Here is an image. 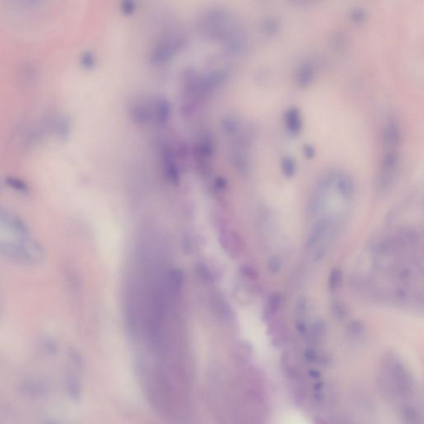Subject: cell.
I'll return each mask as SVG.
<instances>
[{
    "label": "cell",
    "mask_w": 424,
    "mask_h": 424,
    "mask_svg": "<svg viewBox=\"0 0 424 424\" xmlns=\"http://www.w3.org/2000/svg\"><path fill=\"white\" fill-rule=\"evenodd\" d=\"M403 416L406 420L407 422H415L417 421V413H416L415 409H413L411 407L407 406L403 409Z\"/></svg>",
    "instance_id": "33"
},
{
    "label": "cell",
    "mask_w": 424,
    "mask_h": 424,
    "mask_svg": "<svg viewBox=\"0 0 424 424\" xmlns=\"http://www.w3.org/2000/svg\"><path fill=\"white\" fill-rule=\"evenodd\" d=\"M308 375H309L311 378L314 379V380H319L321 377V373L317 369H310L308 372Z\"/></svg>",
    "instance_id": "41"
},
{
    "label": "cell",
    "mask_w": 424,
    "mask_h": 424,
    "mask_svg": "<svg viewBox=\"0 0 424 424\" xmlns=\"http://www.w3.org/2000/svg\"><path fill=\"white\" fill-rule=\"evenodd\" d=\"M306 310H307V300L304 296H300L297 297L296 306H295V313L297 318L304 317Z\"/></svg>",
    "instance_id": "30"
},
{
    "label": "cell",
    "mask_w": 424,
    "mask_h": 424,
    "mask_svg": "<svg viewBox=\"0 0 424 424\" xmlns=\"http://www.w3.org/2000/svg\"><path fill=\"white\" fill-rule=\"evenodd\" d=\"M220 241L222 246L232 253L240 251L241 241L237 234L234 231H225L220 232Z\"/></svg>",
    "instance_id": "14"
},
{
    "label": "cell",
    "mask_w": 424,
    "mask_h": 424,
    "mask_svg": "<svg viewBox=\"0 0 424 424\" xmlns=\"http://www.w3.org/2000/svg\"><path fill=\"white\" fill-rule=\"evenodd\" d=\"M326 251H327V248H326L325 247H320V248H319L318 250H317V252H316V254H315V261H319V260H321V259H322V258L324 257V255H325Z\"/></svg>",
    "instance_id": "40"
},
{
    "label": "cell",
    "mask_w": 424,
    "mask_h": 424,
    "mask_svg": "<svg viewBox=\"0 0 424 424\" xmlns=\"http://www.w3.org/2000/svg\"><path fill=\"white\" fill-rule=\"evenodd\" d=\"M244 143L245 142H243V143L240 144V147L235 149L232 155V159H233L234 166L236 170L241 175L247 176L251 171V163H250L248 154L244 151Z\"/></svg>",
    "instance_id": "13"
},
{
    "label": "cell",
    "mask_w": 424,
    "mask_h": 424,
    "mask_svg": "<svg viewBox=\"0 0 424 424\" xmlns=\"http://www.w3.org/2000/svg\"><path fill=\"white\" fill-rule=\"evenodd\" d=\"M282 303V296L279 292H273L268 299V311L270 314H275L279 311Z\"/></svg>",
    "instance_id": "28"
},
{
    "label": "cell",
    "mask_w": 424,
    "mask_h": 424,
    "mask_svg": "<svg viewBox=\"0 0 424 424\" xmlns=\"http://www.w3.org/2000/svg\"><path fill=\"white\" fill-rule=\"evenodd\" d=\"M242 272L248 279H256L258 278L257 271L255 270V268L248 267V266H244V267H243Z\"/></svg>",
    "instance_id": "36"
},
{
    "label": "cell",
    "mask_w": 424,
    "mask_h": 424,
    "mask_svg": "<svg viewBox=\"0 0 424 424\" xmlns=\"http://www.w3.org/2000/svg\"><path fill=\"white\" fill-rule=\"evenodd\" d=\"M227 187V180L223 177H219L215 180V189L217 191H224Z\"/></svg>",
    "instance_id": "37"
},
{
    "label": "cell",
    "mask_w": 424,
    "mask_h": 424,
    "mask_svg": "<svg viewBox=\"0 0 424 424\" xmlns=\"http://www.w3.org/2000/svg\"><path fill=\"white\" fill-rule=\"evenodd\" d=\"M313 388H314L315 391H321L323 388L322 381H318V382L316 383Z\"/></svg>",
    "instance_id": "42"
},
{
    "label": "cell",
    "mask_w": 424,
    "mask_h": 424,
    "mask_svg": "<svg viewBox=\"0 0 424 424\" xmlns=\"http://www.w3.org/2000/svg\"><path fill=\"white\" fill-rule=\"evenodd\" d=\"M20 391L27 398L42 400L48 396L50 388L44 380L37 378L29 379L22 383Z\"/></svg>",
    "instance_id": "3"
},
{
    "label": "cell",
    "mask_w": 424,
    "mask_h": 424,
    "mask_svg": "<svg viewBox=\"0 0 424 424\" xmlns=\"http://www.w3.org/2000/svg\"><path fill=\"white\" fill-rule=\"evenodd\" d=\"M314 76V70L311 66H305L299 71L297 76V83L302 88H305L310 85Z\"/></svg>",
    "instance_id": "22"
},
{
    "label": "cell",
    "mask_w": 424,
    "mask_h": 424,
    "mask_svg": "<svg viewBox=\"0 0 424 424\" xmlns=\"http://www.w3.org/2000/svg\"><path fill=\"white\" fill-rule=\"evenodd\" d=\"M330 225H331V220L329 218L327 217L321 218L315 223L311 230L310 233L308 235V240L306 242L305 247L307 250L313 248L321 240L323 235H325L329 228Z\"/></svg>",
    "instance_id": "8"
},
{
    "label": "cell",
    "mask_w": 424,
    "mask_h": 424,
    "mask_svg": "<svg viewBox=\"0 0 424 424\" xmlns=\"http://www.w3.org/2000/svg\"><path fill=\"white\" fill-rule=\"evenodd\" d=\"M66 390L73 401L78 402L82 397V385L79 379L74 375H68L66 378Z\"/></svg>",
    "instance_id": "17"
},
{
    "label": "cell",
    "mask_w": 424,
    "mask_h": 424,
    "mask_svg": "<svg viewBox=\"0 0 424 424\" xmlns=\"http://www.w3.org/2000/svg\"><path fill=\"white\" fill-rule=\"evenodd\" d=\"M333 185L343 200H350L354 195V182L352 177L344 171H336Z\"/></svg>",
    "instance_id": "6"
},
{
    "label": "cell",
    "mask_w": 424,
    "mask_h": 424,
    "mask_svg": "<svg viewBox=\"0 0 424 424\" xmlns=\"http://www.w3.org/2000/svg\"><path fill=\"white\" fill-rule=\"evenodd\" d=\"M130 119L133 123L138 126H143L153 119V106L145 103L134 105L130 110Z\"/></svg>",
    "instance_id": "10"
},
{
    "label": "cell",
    "mask_w": 424,
    "mask_h": 424,
    "mask_svg": "<svg viewBox=\"0 0 424 424\" xmlns=\"http://www.w3.org/2000/svg\"><path fill=\"white\" fill-rule=\"evenodd\" d=\"M304 358L308 362H315V361H318V354H317V352L314 349L308 348L304 352Z\"/></svg>",
    "instance_id": "35"
},
{
    "label": "cell",
    "mask_w": 424,
    "mask_h": 424,
    "mask_svg": "<svg viewBox=\"0 0 424 424\" xmlns=\"http://www.w3.org/2000/svg\"><path fill=\"white\" fill-rule=\"evenodd\" d=\"M365 332V326L360 320H355L348 324L347 333L352 337H360Z\"/></svg>",
    "instance_id": "24"
},
{
    "label": "cell",
    "mask_w": 424,
    "mask_h": 424,
    "mask_svg": "<svg viewBox=\"0 0 424 424\" xmlns=\"http://www.w3.org/2000/svg\"><path fill=\"white\" fill-rule=\"evenodd\" d=\"M281 268L282 262L281 260L279 259V256H277V255L272 256L268 262V271H269L271 273L275 275V273H278V272H280Z\"/></svg>",
    "instance_id": "29"
},
{
    "label": "cell",
    "mask_w": 424,
    "mask_h": 424,
    "mask_svg": "<svg viewBox=\"0 0 424 424\" xmlns=\"http://www.w3.org/2000/svg\"><path fill=\"white\" fill-rule=\"evenodd\" d=\"M171 115V106L167 99L161 97L157 99L153 106V119L159 126L167 123Z\"/></svg>",
    "instance_id": "9"
},
{
    "label": "cell",
    "mask_w": 424,
    "mask_h": 424,
    "mask_svg": "<svg viewBox=\"0 0 424 424\" xmlns=\"http://www.w3.org/2000/svg\"><path fill=\"white\" fill-rule=\"evenodd\" d=\"M70 359L72 360L73 362L75 363L76 365H79V366L82 365V359L78 352H75V351L70 352Z\"/></svg>",
    "instance_id": "39"
},
{
    "label": "cell",
    "mask_w": 424,
    "mask_h": 424,
    "mask_svg": "<svg viewBox=\"0 0 424 424\" xmlns=\"http://www.w3.org/2000/svg\"><path fill=\"white\" fill-rule=\"evenodd\" d=\"M197 154L202 161L210 160L213 157V139L210 134H206L201 138L197 145Z\"/></svg>",
    "instance_id": "16"
},
{
    "label": "cell",
    "mask_w": 424,
    "mask_h": 424,
    "mask_svg": "<svg viewBox=\"0 0 424 424\" xmlns=\"http://www.w3.org/2000/svg\"><path fill=\"white\" fill-rule=\"evenodd\" d=\"M162 156H163L164 172L167 180L171 184L177 185L180 183V171L174 159L173 150L171 146L165 144L162 147Z\"/></svg>",
    "instance_id": "4"
},
{
    "label": "cell",
    "mask_w": 424,
    "mask_h": 424,
    "mask_svg": "<svg viewBox=\"0 0 424 424\" xmlns=\"http://www.w3.org/2000/svg\"><path fill=\"white\" fill-rule=\"evenodd\" d=\"M222 130L229 135H234L239 130V123L233 118H226L221 122Z\"/></svg>",
    "instance_id": "25"
},
{
    "label": "cell",
    "mask_w": 424,
    "mask_h": 424,
    "mask_svg": "<svg viewBox=\"0 0 424 424\" xmlns=\"http://www.w3.org/2000/svg\"><path fill=\"white\" fill-rule=\"evenodd\" d=\"M341 282H342V272L339 268H333L329 275L328 279V286L330 290L336 291L340 288Z\"/></svg>",
    "instance_id": "23"
},
{
    "label": "cell",
    "mask_w": 424,
    "mask_h": 424,
    "mask_svg": "<svg viewBox=\"0 0 424 424\" xmlns=\"http://www.w3.org/2000/svg\"><path fill=\"white\" fill-rule=\"evenodd\" d=\"M400 137L398 124L394 121L387 123L382 131L383 149H398Z\"/></svg>",
    "instance_id": "7"
},
{
    "label": "cell",
    "mask_w": 424,
    "mask_h": 424,
    "mask_svg": "<svg viewBox=\"0 0 424 424\" xmlns=\"http://www.w3.org/2000/svg\"><path fill=\"white\" fill-rule=\"evenodd\" d=\"M171 288L177 292H180L184 283V273L181 268H172L168 272Z\"/></svg>",
    "instance_id": "20"
},
{
    "label": "cell",
    "mask_w": 424,
    "mask_h": 424,
    "mask_svg": "<svg viewBox=\"0 0 424 424\" xmlns=\"http://www.w3.org/2000/svg\"><path fill=\"white\" fill-rule=\"evenodd\" d=\"M31 236L28 225L19 215L0 207V253L21 263L23 244Z\"/></svg>",
    "instance_id": "1"
},
{
    "label": "cell",
    "mask_w": 424,
    "mask_h": 424,
    "mask_svg": "<svg viewBox=\"0 0 424 424\" xmlns=\"http://www.w3.org/2000/svg\"><path fill=\"white\" fill-rule=\"evenodd\" d=\"M327 332V326L322 319H317L313 323L310 331L306 336H308V342L310 345H316L322 341Z\"/></svg>",
    "instance_id": "15"
},
{
    "label": "cell",
    "mask_w": 424,
    "mask_h": 424,
    "mask_svg": "<svg viewBox=\"0 0 424 424\" xmlns=\"http://www.w3.org/2000/svg\"><path fill=\"white\" fill-rule=\"evenodd\" d=\"M43 346H44L45 352L51 356H55L59 350L57 341L53 338L46 339L43 343Z\"/></svg>",
    "instance_id": "31"
},
{
    "label": "cell",
    "mask_w": 424,
    "mask_h": 424,
    "mask_svg": "<svg viewBox=\"0 0 424 424\" xmlns=\"http://www.w3.org/2000/svg\"><path fill=\"white\" fill-rule=\"evenodd\" d=\"M398 163V149H383L381 170L376 183L377 190L380 192H385L391 187L395 180Z\"/></svg>",
    "instance_id": "2"
},
{
    "label": "cell",
    "mask_w": 424,
    "mask_h": 424,
    "mask_svg": "<svg viewBox=\"0 0 424 424\" xmlns=\"http://www.w3.org/2000/svg\"><path fill=\"white\" fill-rule=\"evenodd\" d=\"M296 329L301 336H306L308 332L306 323L301 319L297 320V322H296Z\"/></svg>",
    "instance_id": "38"
},
{
    "label": "cell",
    "mask_w": 424,
    "mask_h": 424,
    "mask_svg": "<svg viewBox=\"0 0 424 424\" xmlns=\"http://www.w3.org/2000/svg\"><path fill=\"white\" fill-rule=\"evenodd\" d=\"M285 123L288 132L291 135L297 136L303 129V119L301 112L297 107H292L285 114Z\"/></svg>",
    "instance_id": "12"
},
{
    "label": "cell",
    "mask_w": 424,
    "mask_h": 424,
    "mask_svg": "<svg viewBox=\"0 0 424 424\" xmlns=\"http://www.w3.org/2000/svg\"><path fill=\"white\" fill-rule=\"evenodd\" d=\"M3 187V183H1V181H0V191L2 190Z\"/></svg>",
    "instance_id": "43"
},
{
    "label": "cell",
    "mask_w": 424,
    "mask_h": 424,
    "mask_svg": "<svg viewBox=\"0 0 424 424\" xmlns=\"http://www.w3.org/2000/svg\"><path fill=\"white\" fill-rule=\"evenodd\" d=\"M335 174L336 171L333 170H326L323 171L317 179L312 194L321 197L328 198L330 190L334 184Z\"/></svg>",
    "instance_id": "11"
},
{
    "label": "cell",
    "mask_w": 424,
    "mask_h": 424,
    "mask_svg": "<svg viewBox=\"0 0 424 424\" xmlns=\"http://www.w3.org/2000/svg\"><path fill=\"white\" fill-rule=\"evenodd\" d=\"M213 306L215 307L216 312L220 313V316L224 317H230L231 311H230V308H229L228 305L225 302L216 298L215 299V304Z\"/></svg>",
    "instance_id": "32"
},
{
    "label": "cell",
    "mask_w": 424,
    "mask_h": 424,
    "mask_svg": "<svg viewBox=\"0 0 424 424\" xmlns=\"http://www.w3.org/2000/svg\"><path fill=\"white\" fill-rule=\"evenodd\" d=\"M196 270H197L198 276L204 282L205 284H210L213 282V275L206 264L203 263L198 264Z\"/></svg>",
    "instance_id": "26"
},
{
    "label": "cell",
    "mask_w": 424,
    "mask_h": 424,
    "mask_svg": "<svg viewBox=\"0 0 424 424\" xmlns=\"http://www.w3.org/2000/svg\"><path fill=\"white\" fill-rule=\"evenodd\" d=\"M282 172L286 178H293L297 172V164L296 161L290 156H285L281 160Z\"/></svg>",
    "instance_id": "21"
},
{
    "label": "cell",
    "mask_w": 424,
    "mask_h": 424,
    "mask_svg": "<svg viewBox=\"0 0 424 424\" xmlns=\"http://www.w3.org/2000/svg\"><path fill=\"white\" fill-rule=\"evenodd\" d=\"M7 187H9L10 189L15 191L17 193L22 196H29L30 194V187L26 182L20 179V178H15V177H9V178H5V182H4Z\"/></svg>",
    "instance_id": "18"
},
{
    "label": "cell",
    "mask_w": 424,
    "mask_h": 424,
    "mask_svg": "<svg viewBox=\"0 0 424 424\" xmlns=\"http://www.w3.org/2000/svg\"><path fill=\"white\" fill-rule=\"evenodd\" d=\"M71 119L67 114H53L51 136L59 142H66L71 133Z\"/></svg>",
    "instance_id": "5"
},
{
    "label": "cell",
    "mask_w": 424,
    "mask_h": 424,
    "mask_svg": "<svg viewBox=\"0 0 424 424\" xmlns=\"http://www.w3.org/2000/svg\"><path fill=\"white\" fill-rule=\"evenodd\" d=\"M303 153H304V156L308 160L313 159L316 156V149H315L314 146L309 143H306L303 147Z\"/></svg>",
    "instance_id": "34"
},
{
    "label": "cell",
    "mask_w": 424,
    "mask_h": 424,
    "mask_svg": "<svg viewBox=\"0 0 424 424\" xmlns=\"http://www.w3.org/2000/svg\"><path fill=\"white\" fill-rule=\"evenodd\" d=\"M331 311L334 317L339 320L345 318L347 315V310H346L345 304L341 301L333 302L331 306Z\"/></svg>",
    "instance_id": "27"
},
{
    "label": "cell",
    "mask_w": 424,
    "mask_h": 424,
    "mask_svg": "<svg viewBox=\"0 0 424 424\" xmlns=\"http://www.w3.org/2000/svg\"><path fill=\"white\" fill-rule=\"evenodd\" d=\"M397 237L400 242L404 244H416L419 239V234L416 229L413 227H405L400 229L397 231Z\"/></svg>",
    "instance_id": "19"
}]
</instances>
